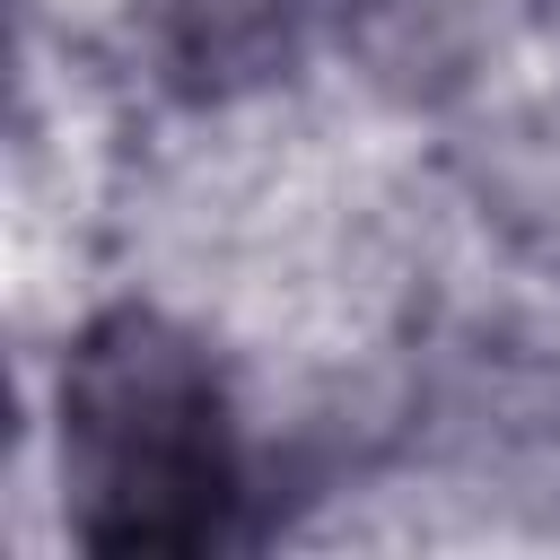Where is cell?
<instances>
[{
  "mask_svg": "<svg viewBox=\"0 0 560 560\" xmlns=\"http://www.w3.org/2000/svg\"><path fill=\"white\" fill-rule=\"evenodd\" d=\"M61 516L88 551H210L245 499L228 385L210 350L158 306L79 324L52 376Z\"/></svg>",
  "mask_w": 560,
  "mask_h": 560,
  "instance_id": "1",
  "label": "cell"
},
{
  "mask_svg": "<svg viewBox=\"0 0 560 560\" xmlns=\"http://www.w3.org/2000/svg\"><path fill=\"white\" fill-rule=\"evenodd\" d=\"M140 61L166 96L184 105H245L289 79L306 52V9L298 0H131Z\"/></svg>",
  "mask_w": 560,
  "mask_h": 560,
  "instance_id": "2",
  "label": "cell"
},
{
  "mask_svg": "<svg viewBox=\"0 0 560 560\" xmlns=\"http://www.w3.org/2000/svg\"><path fill=\"white\" fill-rule=\"evenodd\" d=\"M464 184H472L481 219H490L508 245L560 262V114H551V105L499 114V122L464 149Z\"/></svg>",
  "mask_w": 560,
  "mask_h": 560,
  "instance_id": "3",
  "label": "cell"
},
{
  "mask_svg": "<svg viewBox=\"0 0 560 560\" xmlns=\"http://www.w3.org/2000/svg\"><path fill=\"white\" fill-rule=\"evenodd\" d=\"M298 9H306L315 35H368L385 18V0H298Z\"/></svg>",
  "mask_w": 560,
  "mask_h": 560,
  "instance_id": "4",
  "label": "cell"
},
{
  "mask_svg": "<svg viewBox=\"0 0 560 560\" xmlns=\"http://www.w3.org/2000/svg\"><path fill=\"white\" fill-rule=\"evenodd\" d=\"M542 18H551V26H560V0H542Z\"/></svg>",
  "mask_w": 560,
  "mask_h": 560,
  "instance_id": "5",
  "label": "cell"
}]
</instances>
